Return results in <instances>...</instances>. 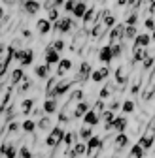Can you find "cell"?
<instances>
[{
    "mask_svg": "<svg viewBox=\"0 0 155 158\" xmlns=\"http://www.w3.org/2000/svg\"><path fill=\"white\" fill-rule=\"evenodd\" d=\"M40 8H42V4L38 2V0H27V2L23 4V10L29 15H36L38 11H40Z\"/></svg>",
    "mask_w": 155,
    "mask_h": 158,
    "instance_id": "obj_21",
    "label": "cell"
},
{
    "mask_svg": "<svg viewBox=\"0 0 155 158\" xmlns=\"http://www.w3.org/2000/svg\"><path fill=\"white\" fill-rule=\"evenodd\" d=\"M53 49L57 51V53H63V49H64V42H63V40L61 38H57V40H53Z\"/></svg>",
    "mask_w": 155,
    "mask_h": 158,
    "instance_id": "obj_46",
    "label": "cell"
},
{
    "mask_svg": "<svg viewBox=\"0 0 155 158\" xmlns=\"http://www.w3.org/2000/svg\"><path fill=\"white\" fill-rule=\"evenodd\" d=\"M76 4H78L76 0H66L63 8H64V11H66V13H72V11H74V8H76Z\"/></svg>",
    "mask_w": 155,
    "mask_h": 158,
    "instance_id": "obj_49",
    "label": "cell"
},
{
    "mask_svg": "<svg viewBox=\"0 0 155 158\" xmlns=\"http://www.w3.org/2000/svg\"><path fill=\"white\" fill-rule=\"evenodd\" d=\"M153 42L151 40V34H148V32H142V34H138L136 36V40H134V47H144V49H148V45Z\"/></svg>",
    "mask_w": 155,
    "mask_h": 158,
    "instance_id": "obj_17",
    "label": "cell"
},
{
    "mask_svg": "<svg viewBox=\"0 0 155 158\" xmlns=\"http://www.w3.org/2000/svg\"><path fill=\"white\" fill-rule=\"evenodd\" d=\"M44 60L47 66H53V64H59L61 62V53H57L53 49V45H47L46 51H44Z\"/></svg>",
    "mask_w": 155,
    "mask_h": 158,
    "instance_id": "obj_9",
    "label": "cell"
},
{
    "mask_svg": "<svg viewBox=\"0 0 155 158\" xmlns=\"http://www.w3.org/2000/svg\"><path fill=\"white\" fill-rule=\"evenodd\" d=\"M134 109H136V104H134L132 100H125L123 106H121V113L123 115H131V113H134Z\"/></svg>",
    "mask_w": 155,
    "mask_h": 158,
    "instance_id": "obj_35",
    "label": "cell"
},
{
    "mask_svg": "<svg viewBox=\"0 0 155 158\" xmlns=\"http://www.w3.org/2000/svg\"><path fill=\"white\" fill-rule=\"evenodd\" d=\"M19 130H23V123H17V121H10L8 123V126H6V132L10 134V135H15Z\"/></svg>",
    "mask_w": 155,
    "mask_h": 158,
    "instance_id": "obj_32",
    "label": "cell"
},
{
    "mask_svg": "<svg viewBox=\"0 0 155 158\" xmlns=\"http://www.w3.org/2000/svg\"><path fill=\"white\" fill-rule=\"evenodd\" d=\"M74 81H76V79H61V83L57 85V89L53 90V94H51L49 98H59V96H64V94L72 89Z\"/></svg>",
    "mask_w": 155,
    "mask_h": 158,
    "instance_id": "obj_7",
    "label": "cell"
},
{
    "mask_svg": "<svg viewBox=\"0 0 155 158\" xmlns=\"http://www.w3.org/2000/svg\"><path fill=\"white\" fill-rule=\"evenodd\" d=\"M6 49H8V47H4V44H0V58H2V55H4Z\"/></svg>",
    "mask_w": 155,
    "mask_h": 158,
    "instance_id": "obj_53",
    "label": "cell"
},
{
    "mask_svg": "<svg viewBox=\"0 0 155 158\" xmlns=\"http://www.w3.org/2000/svg\"><path fill=\"white\" fill-rule=\"evenodd\" d=\"M151 40H153V44H155V30L151 32Z\"/></svg>",
    "mask_w": 155,
    "mask_h": 158,
    "instance_id": "obj_56",
    "label": "cell"
},
{
    "mask_svg": "<svg viewBox=\"0 0 155 158\" xmlns=\"http://www.w3.org/2000/svg\"><path fill=\"white\" fill-rule=\"evenodd\" d=\"M55 126H53V123H51V118L47 117V115H44V117H40L38 118V132H51Z\"/></svg>",
    "mask_w": 155,
    "mask_h": 158,
    "instance_id": "obj_19",
    "label": "cell"
},
{
    "mask_svg": "<svg viewBox=\"0 0 155 158\" xmlns=\"http://www.w3.org/2000/svg\"><path fill=\"white\" fill-rule=\"evenodd\" d=\"M30 36H32V34H30V30H27V28H25V30H23V38H30Z\"/></svg>",
    "mask_w": 155,
    "mask_h": 158,
    "instance_id": "obj_54",
    "label": "cell"
},
{
    "mask_svg": "<svg viewBox=\"0 0 155 158\" xmlns=\"http://www.w3.org/2000/svg\"><path fill=\"white\" fill-rule=\"evenodd\" d=\"M13 58L21 62V66H30L34 62V51L30 47H27V49H15Z\"/></svg>",
    "mask_w": 155,
    "mask_h": 158,
    "instance_id": "obj_3",
    "label": "cell"
},
{
    "mask_svg": "<svg viewBox=\"0 0 155 158\" xmlns=\"http://www.w3.org/2000/svg\"><path fill=\"white\" fill-rule=\"evenodd\" d=\"M47 19H49V21L55 25V23L61 19V13H59V10H49V11H47Z\"/></svg>",
    "mask_w": 155,
    "mask_h": 158,
    "instance_id": "obj_43",
    "label": "cell"
},
{
    "mask_svg": "<svg viewBox=\"0 0 155 158\" xmlns=\"http://www.w3.org/2000/svg\"><path fill=\"white\" fill-rule=\"evenodd\" d=\"M106 109H108V107H106V102H104V100H100V98L93 104V111H95V113H99L100 117H102V113H104Z\"/></svg>",
    "mask_w": 155,
    "mask_h": 158,
    "instance_id": "obj_38",
    "label": "cell"
},
{
    "mask_svg": "<svg viewBox=\"0 0 155 158\" xmlns=\"http://www.w3.org/2000/svg\"><path fill=\"white\" fill-rule=\"evenodd\" d=\"M115 4H117L119 8H121V6H129V0H117V2H115Z\"/></svg>",
    "mask_w": 155,
    "mask_h": 158,
    "instance_id": "obj_51",
    "label": "cell"
},
{
    "mask_svg": "<svg viewBox=\"0 0 155 158\" xmlns=\"http://www.w3.org/2000/svg\"><path fill=\"white\" fill-rule=\"evenodd\" d=\"M136 143H138V145H140V147H142L146 152H148L151 147H155V134H153V132L148 128V130H146V132H144V134L138 137V141H136Z\"/></svg>",
    "mask_w": 155,
    "mask_h": 158,
    "instance_id": "obj_5",
    "label": "cell"
},
{
    "mask_svg": "<svg viewBox=\"0 0 155 158\" xmlns=\"http://www.w3.org/2000/svg\"><path fill=\"white\" fill-rule=\"evenodd\" d=\"M148 128H149V130H151V132H153V134H155V118H153V121H151V123H149V126H148Z\"/></svg>",
    "mask_w": 155,
    "mask_h": 158,
    "instance_id": "obj_52",
    "label": "cell"
},
{
    "mask_svg": "<svg viewBox=\"0 0 155 158\" xmlns=\"http://www.w3.org/2000/svg\"><path fill=\"white\" fill-rule=\"evenodd\" d=\"M64 2H66V0H46L44 8H46V11H49V10H59L61 6H64Z\"/></svg>",
    "mask_w": 155,
    "mask_h": 158,
    "instance_id": "obj_31",
    "label": "cell"
},
{
    "mask_svg": "<svg viewBox=\"0 0 155 158\" xmlns=\"http://www.w3.org/2000/svg\"><path fill=\"white\" fill-rule=\"evenodd\" d=\"M115 117H117V115H115L113 111L106 109V111L102 113V117H100V118H102V123H104V124H113V121H115Z\"/></svg>",
    "mask_w": 155,
    "mask_h": 158,
    "instance_id": "obj_39",
    "label": "cell"
},
{
    "mask_svg": "<svg viewBox=\"0 0 155 158\" xmlns=\"http://www.w3.org/2000/svg\"><path fill=\"white\" fill-rule=\"evenodd\" d=\"M64 135H66V130L61 126V124H57L47 135H46V147L55 151L57 147H61V143H64Z\"/></svg>",
    "mask_w": 155,
    "mask_h": 158,
    "instance_id": "obj_1",
    "label": "cell"
},
{
    "mask_svg": "<svg viewBox=\"0 0 155 158\" xmlns=\"http://www.w3.org/2000/svg\"><path fill=\"white\" fill-rule=\"evenodd\" d=\"M121 106H123V104H121V102L117 100V98H115V100H112V102L108 104V109L115 113V111H117V109H121Z\"/></svg>",
    "mask_w": 155,
    "mask_h": 158,
    "instance_id": "obj_47",
    "label": "cell"
},
{
    "mask_svg": "<svg viewBox=\"0 0 155 158\" xmlns=\"http://www.w3.org/2000/svg\"><path fill=\"white\" fill-rule=\"evenodd\" d=\"M17 158H34V152H32V147L21 143L19 145V156Z\"/></svg>",
    "mask_w": 155,
    "mask_h": 158,
    "instance_id": "obj_30",
    "label": "cell"
},
{
    "mask_svg": "<svg viewBox=\"0 0 155 158\" xmlns=\"http://www.w3.org/2000/svg\"><path fill=\"white\" fill-rule=\"evenodd\" d=\"M91 109H93L91 102H87V100L78 102V104H76V109H74V118H83V117H85Z\"/></svg>",
    "mask_w": 155,
    "mask_h": 158,
    "instance_id": "obj_11",
    "label": "cell"
},
{
    "mask_svg": "<svg viewBox=\"0 0 155 158\" xmlns=\"http://www.w3.org/2000/svg\"><path fill=\"white\" fill-rule=\"evenodd\" d=\"M142 4H144V0H129V11H138Z\"/></svg>",
    "mask_w": 155,
    "mask_h": 158,
    "instance_id": "obj_44",
    "label": "cell"
},
{
    "mask_svg": "<svg viewBox=\"0 0 155 158\" xmlns=\"http://www.w3.org/2000/svg\"><path fill=\"white\" fill-rule=\"evenodd\" d=\"M78 135H80V141H89L91 137L95 135V132H93V126H89V124H83L80 130H78Z\"/></svg>",
    "mask_w": 155,
    "mask_h": 158,
    "instance_id": "obj_23",
    "label": "cell"
},
{
    "mask_svg": "<svg viewBox=\"0 0 155 158\" xmlns=\"http://www.w3.org/2000/svg\"><path fill=\"white\" fill-rule=\"evenodd\" d=\"M129 143H131V139H129V135L125 132L123 134H115V137H113V151H115V154L123 152V149H127Z\"/></svg>",
    "mask_w": 155,
    "mask_h": 158,
    "instance_id": "obj_6",
    "label": "cell"
},
{
    "mask_svg": "<svg viewBox=\"0 0 155 158\" xmlns=\"http://www.w3.org/2000/svg\"><path fill=\"white\" fill-rule=\"evenodd\" d=\"M83 96H85V92H83L82 89H76V90H72V94H70L68 100H72V102H76V104H78V102H83V100H85Z\"/></svg>",
    "mask_w": 155,
    "mask_h": 158,
    "instance_id": "obj_36",
    "label": "cell"
},
{
    "mask_svg": "<svg viewBox=\"0 0 155 158\" xmlns=\"http://www.w3.org/2000/svg\"><path fill=\"white\" fill-rule=\"evenodd\" d=\"M149 56V51L144 49V47H134L132 45V62L136 64V62H144V58Z\"/></svg>",
    "mask_w": 155,
    "mask_h": 158,
    "instance_id": "obj_18",
    "label": "cell"
},
{
    "mask_svg": "<svg viewBox=\"0 0 155 158\" xmlns=\"http://www.w3.org/2000/svg\"><path fill=\"white\" fill-rule=\"evenodd\" d=\"M36 130H38V123L34 118H25L23 121V132L25 134H36Z\"/></svg>",
    "mask_w": 155,
    "mask_h": 158,
    "instance_id": "obj_29",
    "label": "cell"
},
{
    "mask_svg": "<svg viewBox=\"0 0 155 158\" xmlns=\"http://www.w3.org/2000/svg\"><path fill=\"white\" fill-rule=\"evenodd\" d=\"M34 73H36L38 79H46V81H47V79H49V66H47L46 62L40 64V66H36V68H34Z\"/></svg>",
    "mask_w": 155,
    "mask_h": 158,
    "instance_id": "obj_27",
    "label": "cell"
},
{
    "mask_svg": "<svg viewBox=\"0 0 155 158\" xmlns=\"http://www.w3.org/2000/svg\"><path fill=\"white\" fill-rule=\"evenodd\" d=\"M144 154H146V151L138 145V143H134L132 147H131V152H129V158H144Z\"/></svg>",
    "mask_w": 155,
    "mask_h": 158,
    "instance_id": "obj_33",
    "label": "cell"
},
{
    "mask_svg": "<svg viewBox=\"0 0 155 158\" xmlns=\"http://www.w3.org/2000/svg\"><path fill=\"white\" fill-rule=\"evenodd\" d=\"M96 2H106V0H96Z\"/></svg>",
    "mask_w": 155,
    "mask_h": 158,
    "instance_id": "obj_59",
    "label": "cell"
},
{
    "mask_svg": "<svg viewBox=\"0 0 155 158\" xmlns=\"http://www.w3.org/2000/svg\"><path fill=\"white\" fill-rule=\"evenodd\" d=\"M29 89H32V81H30V79H27V77H25V79H23V83L17 87L15 94H25V92H27Z\"/></svg>",
    "mask_w": 155,
    "mask_h": 158,
    "instance_id": "obj_37",
    "label": "cell"
},
{
    "mask_svg": "<svg viewBox=\"0 0 155 158\" xmlns=\"http://www.w3.org/2000/svg\"><path fill=\"white\" fill-rule=\"evenodd\" d=\"M144 27H146V30H149V32H153L155 30V19L149 15L148 19H146V23H144Z\"/></svg>",
    "mask_w": 155,
    "mask_h": 158,
    "instance_id": "obj_48",
    "label": "cell"
},
{
    "mask_svg": "<svg viewBox=\"0 0 155 158\" xmlns=\"http://www.w3.org/2000/svg\"><path fill=\"white\" fill-rule=\"evenodd\" d=\"M100 121H102V118H100V115H99V113H95L93 109H91V111H89V113L83 117V124H89V126H93V128H95L96 124H99Z\"/></svg>",
    "mask_w": 155,
    "mask_h": 158,
    "instance_id": "obj_25",
    "label": "cell"
},
{
    "mask_svg": "<svg viewBox=\"0 0 155 158\" xmlns=\"http://www.w3.org/2000/svg\"><path fill=\"white\" fill-rule=\"evenodd\" d=\"M74 149H76V152H78V156H85L87 154V143L85 141H78L76 145H74Z\"/></svg>",
    "mask_w": 155,
    "mask_h": 158,
    "instance_id": "obj_40",
    "label": "cell"
},
{
    "mask_svg": "<svg viewBox=\"0 0 155 158\" xmlns=\"http://www.w3.org/2000/svg\"><path fill=\"white\" fill-rule=\"evenodd\" d=\"M23 79H25V72H23V68H13L11 70V73H10V83L11 85H19V83H23Z\"/></svg>",
    "mask_w": 155,
    "mask_h": 158,
    "instance_id": "obj_22",
    "label": "cell"
},
{
    "mask_svg": "<svg viewBox=\"0 0 155 158\" xmlns=\"http://www.w3.org/2000/svg\"><path fill=\"white\" fill-rule=\"evenodd\" d=\"M36 30H38V34H40V36H46V34H49V32L53 30V23L49 21L47 17H46V19H38Z\"/></svg>",
    "mask_w": 155,
    "mask_h": 158,
    "instance_id": "obj_14",
    "label": "cell"
},
{
    "mask_svg": "<svg viewBox=\"0 0 155 158\" xmlns=\"http://www.w3.org/2000/svg\"><path fill=\"white\" fill-rule=\"evenodd\" d=\"M112 53H113V58H119L123 55V44H113L112 45Z\"/></svg>",
    "mask_w": 155,
    "mask_h": 158,
    "instance_id": "obj_45",
    "label": "cell"
},
{
    "mask_svg": "<svg viewBox=\"0 0 155 158\" xmlns=\"http://www.w3.org/2000/svg\"><path fill=\"white\" fill-rule=\"evenodd\" d=\"M87 11H89V6H87V2H83V0H78V4H76V8H74L72 15H74L76 19H83Z\"/></svg>",
    "mask_w": 155,
    "mask_h": 158,
    "instance_id": "obj_20",
    "label": "cell"
},
{
    "mask_svg": "<svg viewBox=\"0 0 155 158\" xmlns=\"http://www.w3.org/2000/svg\"><path fill=\"white\" fill-rule=\"evenodd\" d=\"M4 2H8V4H13V2H15V0H4Z\"/></svg>",
    "mask_w": 155,
    "mask_h": 158,
    "instance_id": "obj_57",
    "label": "cell"
},
{
    "mask_svg": "<svg viewBox=\"0 0 155 158\" xmlns=\"http://www.w3.org/2000/svg\"><path fill=\"white\" fill-rule=\"evenodd\" d=\"M136 36H138V30H136V27H127V30H125V40H136Z\"/></svg>",
    "mask_w": 155,
    "mask_h": 158,
    "instance_id": "obj_41",
    "label": "cell"
},
{
    "mask_svg": "<svg viewBox=\"0 0 155 158\" xmlns=\"http://www.w3.org/2000/svg\"><path fill=\"white\" fill-rule=\"evenodd\" d=\"M102 23L108 30H112L115 27V15L110 11V10H102Z\"/></svg>",
    "mask_w": 155,
    "mask_h": 158,
    "instance_id": "obj_24",
    "label": "cell"
},
{
    "mask_svg": "<svg viewBox=\"0 0 155 158\" xmlns=\"http://www.w3.org/2000/svg\"><path fill=\"white\" fill-rule=\"evenodd\" d=\"M127 128H129L127 115H117V117H115V121H113V132L123 134V132H127Z\"/></svg>",
    "mask_w": 155,
    "mask_h": 158,
    "instance_id": "obj_13",
    "label": "cell"
},
{
    "mask_svg": "<svg viewBox=\"0 0 155 158\" xmlns=\"http://www.w3.org/2000/svg\"><path fill=\"white\" fill-rule=\"evenodd\" d=\"M99 60H100L104 66H108V64L113 60V53H112V45H110V44H106V45H102V47L99 49Z\"/></svg>",
    "mask_w": 155,
    "mask_h": 158,
    "instance_id": "obj_10",
    "label": "cell"
},
{
    "mask_svg": "<svg viewBox=\"0 0 155 158\" xmlns=\"http://www.w3.org/2000/svg\"><path fill=\"white\" fill-rule=\"evenodd\" d=\"M106 32H108V28L104 27V23H95L93 28H91V38H93V40H99V38H102Z\"/></svg>",
    "mask_w": 155,
    "mask_h": 158,
    "instance_id": "obj_26",
    "label": "cell"
},
{
    "mask_svg": "<svg viewBox=\"0 0 155 158\" xmlns=\"http://www.w3.org/2000/svg\"><path fill=\"white\" fill-rule=\"evenodd\" d=\"M44 113V109L40 107V109H32V113H30V117H38V118H40V115Z\"/></svg>",
    "mask_w": 155,
    "mask_h": 158,
    "instance_id": "obj_50",
    "label": "cell"
},
{
    "mask_svg": "<svg viewBox=\"0 0 155 158\" xmlns=\"http://www.w3.org/2000/svg\"><path fill=\"white\" fill-rule=\"evenodd\" d=\"M2 21H4V8L0 6V23H2Z\"/></svg>",
    "mask_w": 155,
    "mask_h": 158,
    "instance_id": "obj_55",
    "label": "cell"
},
{
    "mask_svg": "<svg viewBox=\"0 0 155 158\" xmlns=\"http://www.w3.org/2000/svg\"><path fill=\"white\" fill-rule=\"evenodd\" d=\"M74 27H76V21H74L72 17H61L59 21L53 25V30L59 32V34H68Z\"/></svg>",
    "mask_w": 155,
    "mask_h": 158,
    "instance_id": "obj_4",
    "label": "cell"
},
{
    "mask_svg": "<svg viewBox=\"0 0 155 158\" xmlns=\"http://www.w3.org/2000/svg\"><path fill=\"white\" fill-rule=\"evenodd\" d=\"M21 113L27 117V115H30L32 113V109H34V98H25V100L21 102Z\"/></svg>",
    "mask_w": 155,
    "mask_h": 158,
    "instance_id": "obj_28",
    "label": "cell"
},
{
    "mask_svg": "<svg viewBox=\"0 0 155 158\" xmlns=\"http://www.w3.org/2000/svg\"><path fill=\"white\" fill-rule=\"evenodd\" d=\"M153 66H155V56H153V55L146 56V58H144V62H142V68H144V70L148 72V70H151Z\"/></svg>",
    "mask_w": 155,
    "mask_h": 158,
    "instance_id": "obj_42",
    "label": "cell"
},
{
    "mask_svg": "<svg viewBox=\"0 0 155 158\" xmlns=\"http://www.w3.org/2000/svg\"><path fill=\"white\" fill-rule=\"evenodd\" d=\"M108 75H110V68H108V66H102V68H99V70H93L91 81H93V83H102Z\"/></svg>",
    "mask_w": 155,
    "mask_h": 158,
    "instance_id": "obj_15",
    "label": "cell"
},
{
    "mask_svg": "<svg viewBox=\"0 0 155 158\" xmlns=\"http://www.w3.org/2000/svg\"><path fill=\"white\" fill-rule=\"evenodd\" d=\"M72 60H70V58H61V62L59 64H57V75H59L61 79H64V73L66 72H70L72 70Z\"/></svg>",
    "mask_w": 155,
    "mask_h": 158,
    "instance_id": "obj_16",
    "label": "cell"
},
{
    "mask_svg": "<svg viewBox=\"0 0 155 158\" xmlns=\"http://www.w3.org/2000/svg\"><path fill=\"white\" fill-rule=\"evenodd\" d=\"M125 30H127V25H115L110 32H108V44L113 45V44H123L125 40Z\"/></svg>",
    "mask_w": 155,
    "mask_h": 158,
    "instance_id": "obj_2",
    "label": "cell"
},
{
    "mask_svg": "<svg viewBox=\"0 0 155 158\" xmlns=\"http://www.w3.org/2000/svg\"><path fill=\"white\" fill-rule=\"evenodd\" d=\"M64 158H66V156H64Z\"/></svg>",
    "mask_w": 155,
    "mask_h": 158,
    "instance_id": "obj_61",
    "label": "cell"
},
{
    "mask_svg": "<svg viewBox=\"0 0 155 158\" xmlns=\"http://www.w3.org/2000/svg\"><path fill=\"white\" fill-rule=\"evenodd\" d=\"M138 23V11H129L127 17H125V25L127 27H136Z\"/></svg>",
    "mask_w": 155,
    "mask_h": 158,
    "instance_id": "obj_34",
    "label": "cell"
},
{
    "mask_svg": "<svg viewBox=\"0 0 155 158\" xmlns=\"http://www.w3.org/2000/svg\"><path fill=\"white\" fill-rule=\"evenodd\" d=\"M83 2H85V0H83Z\"/></svg>",
    "mask_w": 155,
    "mask_h": 158,
    "instance_id": "obj_60",
    "label": "cell"
},
{
    "mask_svg": "<svg viewBox=\"0 0 155 158\" xmlns=\"http://www.w3.org/2000/svg\"><path fill=\"white\" fill-rule=\"evenodd\" d=\"M112 158H123V156H119V154H113V156H112Z\"/></svg>",
    "mask_w": 155,
    "mask_h": 158,
    "instance_id": "obj_58",
    "label": "cell"
},
{
    "mask_svg": "<svg viewBox=\"0 0 155 158\" xmlns=\"http://www.w3.org/2000/svg\"><path fill=\"white\" fill-rule=\"evenodd\" d=\"M91 73H93V70H91V62L83 60V62L80 64V68H78V73H76V81H80V83L87 81V79H91Z\"/></svg>",
    "mask_w": 155,
    "mask_h": 158,
    "instance_id": "obj_8",
    "label": "cell"
},
{
    "mask_svg": "<svg viewBox=\"0 0 155 158\" xmlns=\"http://www.w3.org/2000/svg\"><path fill=\"white\" fill-rule=\"evenodd\" d=\"M42 109H44V115H53L59 111V102L57 98H46L44 104H42Z\"/></svg>",
    "mask_w": 155,
    "mask_h": 158,
    "instance_id": "obj_12",
    "label": "cell"
}]
</instances>
